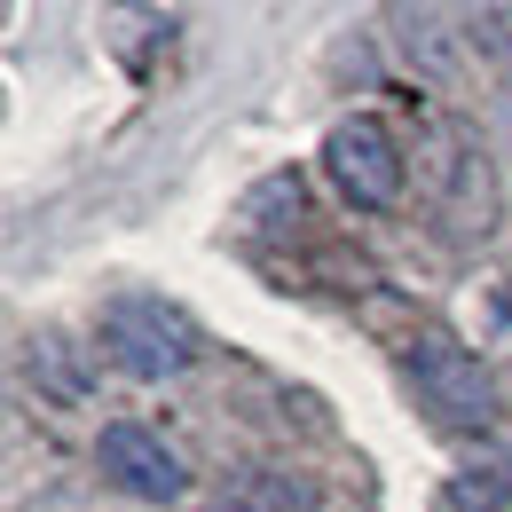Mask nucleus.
<instances>
[{
  "instance_id": "nucleus-1",
  "label": "nucleus",
  "mask_w": 512,
  "mask_h": 512,
  "mask_svg": "<svg viewBox=\"0 0 512 512\" xmlns=\"http://www.w3.org/2000/svg\"><path fill=\"white\" fill-rule=\"evenodd\" d=\"M418 197L449 245H481L497 229V166L465 119H426L418 127Z\"/></svg>"
},
{
  "instance_id": "nucleus-2",
  "label": "nucleus",
  "mask_w": 512,
  "mask_h": 512,
  "mask_svg": "<svg viewBox=\"0 0 512 512\" xmlns=\"http://www.w3.org/2000/svg\"><path fill=\"white\" fill-rule=\"evenodd\" d=\"M323 174H331V190L347 197L355 213H386V205H402L410 150L394 142V127L379 111H355V119H339L323 134Z\"/></svg>"
},
{
  "instance_id": "nucleus-3",
  "label": "nucleus",
  "mask_w": 512,
  "mask_h": 512,
  "mask_svg": "<svg viewBox=\"0 0 512 512\" xmlns=\"http://www.w3.org/2000/svg\"><path fill=\"white\" fill-rule=\"evenodd\" d=\"M103 355H111L127 379L158 386V379H174V371L197 363V323L182 316V308H166V300H150V292H134V300H111V308H103Z\"/></svg>"
},
{
  "instance_id": "nucleus-4",
  "label": "nucleus",
  "mask_w": 512,
  "mask_h": 512,
  "mask_svg": "<svg viewBox=\"0 0 512 512\" xmlns=\"http://www.w3.org/2000/svg\"><path fill=\"white\" fill-rule=\"evenodd\" d=\"M410 386H418V402H426V418L449 426V434H489L497 426V379H489V363L473 355V347H457V339H418V355H410Z\"/></svg>"
},
{
  "instance_id": "nucleus-5",
  "label": "nucleus",
  "mask_w": 512,
  "mask_h": 512,
  "mask_svg": "<svg viewBox=\"0 0 512 512\" xmlns=\"http://www.w3.org/2000/svg\"><path fill=\"white\" fill-rule=\"evenodd\" d=\"M95 457H103V473H111L127 497H150V505H174V497L190 489V465H182V449L166 442V434H150V426H134V418L103 426Z\"/></svg>"
},
{
  "instance_id": "nucleus-6",
  "label": "nucleus",
  "mask_w": 512,
  "mask_h": 512,
  "mask_svg": "<svg viewBox=\"0 0 512 512\" xmlns=\"http://www.w3.org/2000/svg\"><path fill=\"white\" fill-rule=\"evenodd\" d=\"M394 48H402V64L418 71L426 87H457L465 56H473V32L449 8H394Z\"/></svg>"
},
{
  "instance_id": "nucleus-7",
  "label": "nucleus",
  "mask_w": 512,
  "mask_h": 512,
  "mask_svg": "<svg viewBox=\"0 0 512 512\" xmlns=\"http://www.w3.org/2000/svg\"><path fill=\"white\" fill-rule=\"evenodd\" d=\"M213 512H316V489L292 473V465H253L229 481V497Z\"/></svg>"
},
{
  "instance_id": "nucleus-8",
  "label": "nucleus",
  "mask_w": 512,
  "mask_h": 512,
  "mask_svg": "<svg viewBox=\"0 0 512 512\" xmlns=\"http://www.w3.org/2000/svg\"><path fill=\"white\" fill-rule=\"evenodd\" d=\"M465 32H473V56H481V64L512 71V0H505V8H473Z\"/></svg>"
},
{
  "instance_id": "nucleus-9",
  "label": "nucleus",
  "mask_w": 512,
  "mask_h": 512,
  "mask_svg": "<svg viewBox=\"0 0 512 512\" xmlns=\"http://www.w3.org/2000/svg\"><path fill=\"white\" fill-rule=\"evenodd\" d=\"M449 505L457 512H512V481H505V465H489V473H457V489H449Z\"/></svg>"
},
{
  "instance_id": "nucleus-10",
  "label": "nucleus",
  "mask_w": 512,
  "mask_h": 512,
  "mask_svg": "<svg viewBox=\"0 0 512 512\" xmlns=\"http://www.w3.org/2000/svg\"><path fill=\"white\" fill-rule=\"evenodd\" d=\"M64 355H71V339H56V331H48V339L32 347V371H48V379H56V402H79V394H87V379L71 371Z\"/></svg>"
},
{
  "instance_id": "nucleus-11",
  "label": "nucleus",
  "mask_w": 512,
  "mask_h": 512,
  "mask_svg": "<svg viewBox=\"0 0 512 512\" xmlns=\"http://www.w3.org/2000/svg\"><path fill=\"white\" fill-rule=\"evenodd\" d=\"M505 134H512V87H505Z\"/></svg>"
}]
</instances>
